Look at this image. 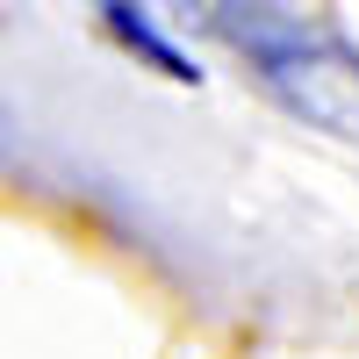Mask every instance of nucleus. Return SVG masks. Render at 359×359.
<instances>
[{
	"instance_id": "f257e3e1",
	"label": "nucleus",
	"mask_w": 359,
	"mask_h": 359,
	"mask_svg": "<svg viewBox=\"0 0 359 359\" xmlns=\"http://www.w3.org/2000/svg\"><path fill=\"white\" fill-rule=\"evenodd\" d=\"M223 36L259 65V79L302 115V123L359 144V50L331 22L280 15V8H208Z\"/></svg>"
}]
</instances>
